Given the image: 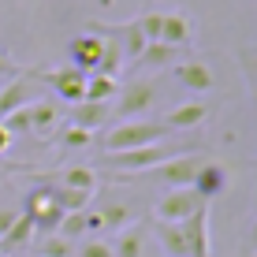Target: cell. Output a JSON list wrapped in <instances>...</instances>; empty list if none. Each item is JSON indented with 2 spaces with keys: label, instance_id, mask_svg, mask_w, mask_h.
Listing matches in <instances>:
<instances>
[{
  "label": "cell",
  "instance_id": "obj_23",
  "mask_svg": "<svg viewBox=\"0 0 257 257\" xmlns=\"http://www.w3.org/2000/svg\"><path fill=\"white\" fill-rule=\"evenodd\" d=\"M56 187H71V190H86V194H93L97 190V168L90 164H71L60 172V183Z\"/></svg>",
  "mask_w": 257,
  "mask_h": 257
},
{
  "label": "cell",
  "instance_id": "obj_17",
  "mask_svg": "<svg viewBox=\"0 0 257 257\" xmlns=\"http://www.w3.org/2000/svg\"><path fill=\"white\" fill-rule=\"evenodd\" d=\"M26 119H30V135H52V131L60 127V108H56V101H34V104H26Z\"/></svg>",
  "mask_w": 257,
  "mask_h": 257
},
{
  "label": "cell",
  "instance_id": "obj_25",
  "mask_svg": "<svg viewBox=\"0 0 257 257\" xmlns=\"http://www.w3.org/2000/svg\"><path fill=\"white\" fill-rule=\"evenodd\" d=\"M38 257H75V242H71V238H64V235H45L38 242V250H34Z\"/></svg>",
  "mask_w": 257,
  "mask_h": 257
},
{
  "label": "cell",
  "instance_id": "obj_37",
  "mask_svg": "<svg viewBox=\"0 0 257 257\" xmlns=\"http://www.w3.org/2000/svg\"><path fill=\"white\" fill-rule=\"evenodd\" d=\"M34 257H38V253H34Z\"/></svg>",
  "mask_w": 257,
  "mask_h": 257
},
{
  "label": "cell",
  "instance_id": "obj_30",
  "mask_svg": "<svg viewBox=\"0 0 257 257\" xmlns=\"http://www.w3.org/2000/svg\"><path fill=\"white\" fill-rule=\"evenodd\" d=\"M60 146L64 149H78V146H93V135L90 131H78V127H64V135H60Z\"/></svg>",
  "mask_w": 257,
  "mask_h": 257
},
{
  "label": "cell",
  "instance_id": "obj_16",
  "mask_svg": "<svg viewBox=\"0 0 257 257\" xmlns=\"http://www.w3.org/2000/svg\"><path fill=\"white\" fill-rule=\"evenodd\" d=\"M112 116V104H97V101H78L71 104V127L78 131H90V135H97V131L104 127V119Z\"/></svg>",
  "mask_w": 257,
  "mask_h": 257
},
{
  "label": "cell",
  "instance_id": "obj_31",
  "mask_svg": "<svg viewBox=\"0 0 257 257\" xmlns=\"http://www.w3.org/2000/svg\"><path fill=\"white\" fill-rule=\"evenodd\" d=\"M238 64H242L246 78H250V90L257 93V49H246V52H238Z\"/></svg>",
  "mask_w": 257,
  "mask_h": 257
},
{
  "label": "cell",
  "instance_id": "obj_5",
  "mask_svg": "<svg viewBox=\"0 0 257 257\" xmlns=\"http://www.w3.org/2000/svg\"><path fill=\"white\" fill-rule=\"evenodd\" d=\"M198 209H205V201L194 194V187H168L161 194V201H157L153 216L164 220V224H183V220H190Z\"/></svg>",
  "mask_w": 257,
  "mask_h": 257
},
{
  "label": "cell",
  "instance_id": "obj_14",
  "mask_svg": "<svg viewBox=\"0 0 257 257\" xmlns=\"http://www.w3.org/2000/svg\"><path fill=\"white\" fill-rule=\"evenodd\" d=\"M161 41H164V45H175V49H190V41H194V19L187 12H164V19H161Z\"/></svg>",
  "mask_w": 257,
  "mask_h": 257
},
{
  "label": "cell",
  "instance_id": "obj_4",
  "mask_svg": "<svg viewBox=\"0 0 257 257\" xmlns=\"http://www.w3.org/2000/svg\"><path fill=\"white\" fill-rule=\"evenodd\" d=\"M116 101V119H142V116H149L153 112V104H157V86L153 82H146V78H131V82H123L119 86V93L112 97Z\"/></svg>",
  "mask_w": 257,
  "mask_h": 257
},
{
  "label": "cell",
  "instance_id": "obj_18",
  "mask_svg": "<svg viewBox=\"0 0 257 257\" xmlns=\"http://www.w3.org/2000/svg\"><path fill=\"white\" fill-rule=\"evenodd\" d=\"M153 235H157V246H161L164 257H187V231H183V224H164V220H157Z\"/></svg>",
  "mask_w": 257,
  "mask_h": 257
},
{
  "label": "cell",
  "instance_id": "obj_27",
  "mask_svg": "<svg viewBox=\"0 0 257 257\" xmlns=\"http://www.w3.org/2000/svg\"><path fill=\"white\" fill-rule=\"evenodd\" d=\"M56 235H64V238H90L86 235V209L82 212H64V220H60V227H56Z\"/></svg>",
  "mask_w": 257,
  "mask_h": 257
},
{
  "label": "cell",
  "instance_id": "obj_28",
  "mask_svg": "<svg viewBox=\"0 0 257 257\" xmlns=\"http://www.w3.org/2000/svg\"><path fill=\"white\" fill-rule=\"evenodd\" d=\"M75 257H112V242H108V238H101V235H93V238H78Z\"/></svg>",
  "mask_w": 257,
  "mask_h": 257
},
{
  "label": "cell",
  "instance_id": "obj_33",
  "mask_svg": "<svg viewBox=\"0 0 257 257\" xmlns=\"http://www.w3.org/2000/svg\"><path fill=\"white\" fill-rule=\"evenodd\" d=\"M15 220H19V209H0V238L8 235V227H12Z\"/></svg>",
  "mask_w": 257,
  "mask_h": 257
},
{
  "label": "cell",
  "instance_id": "obj_29",
  "mask_svg": "<svg viewBox=\"0 0 257 257\" xmlns=\"http://www.w3.org/2000/svg\"><path fill=\"white\" fill-rule=\"evenodd\" d=\"M161 19H164V12H142L135 19L146 41H161Z\"/></svg>",
  "mask_w": 257,
  "mask_h": 257
},
{
  "label": "cell",
  "instance_id": "obj_10",
  "mask_svg": "<svg viewBox=\"0 0 257 257\" xmlns=\"http://www.w3.org/2000/svg\"><path fill=\"white\" fill-rule=\"evenodd\" d=\"M227 179H231V175H227V168L220 164V161H205V164L198 168V175H194L190 187H194V194L209 205V201H216L220 194L227 190Z\"/></svg>",
  "mask_w": 257,
  "mask_h": 257
},
{
  "label": "cell",
  "instance_id": "obj_32",
  "mask_svg": "<svg viewBox=\"0 0 257 257\" xmlns=\"http://www.w3.org/2000/svg\"><path fill=\"white\" fill-rule=\"evenodd\" d=\"M15 75H19V67L12 64L8 52H0V82H8V78H15Z\"/></svg>",
  "mask_w": 257,
  "mask_h": 257
},
{
  "label": "cell",
  "instance_id": "obj_20",
  "mask_svg": "<svg viewBox=\"0 0 257 257\" xmlns=\"http://www.w3.org/2000/svg\"><path fill=\"white\" fill-rule=\"evenodd\" d=\"M119 93V82L112 75H101V71H93V75H86V93L82 101H97V104H112V97Z\"/></svg>",
  "mask_w": 257,
  "mask_h": 257
},
{
  "label": "cell",
  "instance_id": "obj_24",
  "mask_svg": "<svg viewBox=\"0 0 257 257\" xmlns=\"http://www.w3.org/2000/svg\"><path fill=\"white\" fill-rule=\"evenodd\" d=\"M34 235H38V231H34V224H30V220H26L23 212H19V220H15V224L8 227V235L0 238V250H8V253H12V250H23V246L30 242Z\"/></svg>",
  "mask_w": 257,
  "mask_h": 257
},
{
  "label": "cell",
  "instance_id": "obj_15",
  "mask_svg": "<svg viewBox=\"0 0 257 257\" xmlns=\"http://www.w3.org/2000/svg\"><path fill=\"white\" fill-rule=\"evenodd\" d=\"M146 246H149L146 224H127L123 231L112 235V257H146Z\"/></svg>",
  "mask_w": 257,
  "mask_h": 257
},
{
  "label": "cell",
  "instance_id": "obj_34",
  "mask_svg": "<svg viewBox=\"0 0 257 257\" xmlns=\"http://www.w3.org/2000/svg\"><path fill=\"white\" fill-rule=\"evenodd\" d=\"M257 253V216H253V224H250V242H246V257Z\"/></svg>",
  "mask_w": 257,
  "mask_h": 257
},
{
  "label": "cell",
  "instance_id": "obj_3",
  "mask_svg": "<svg viewBox=\"0 0 257 257\" xmlns=\"http://www.w3.org/2000/svg\"><path fill=\"white\" fill-rule=\"evenodd\" d=\"M19 212L34 224V231H38V235H52L60 227V220H64V209H60V201H56V187H52V183L34 187L23 198V209Z\"/></svg>",
  "mask_w": 257,
  "mask_h": 257
},
{
  "label": "cell",
  "instance_id": "obj_12",
  "mask_svg": "<svg viewBox=\"0 0 257 257\" xmlns=\"http://www.w3.org/2000/svg\"><path fill=\"white\" fill-rule=\"evenodd\" d=\"M67 60H71V67H78L82 75H93L97 64H101V38H97L93 30H86V34H78V38H71Z\"/></svg>",
  "mask_w": 257,
  "mask_h": 257
},
{
  "label": "cell",
  "instance_id": "obj_7",
  "mask_svg": "<svg viewBox=\"0 0 257 257\" xmlns=\"http://www.w3.org/2000/svg\"><path fill=\"white\" fill-rule=\"evenodd\" d=\"M34 101H38V78H34V71H19L15 78H8L0 86V123Z\"/></svg>",
  "mask_w": 257,
  "mask_h": 257
},
{
  "label": "cell",
  "instance_id": "obj_26",
  "mask_svg": "<svg viewBox=\"0 0 257 257\" xmlns=\"http://www.w3.org/2000/svg\"><path fill=\"white\" fill-rule=\"evenodd\" d=\"M56 201H60V209H64V212H82V209H90L93 194L71 190V187H56Z\"/></svg>",
  "mask_w": 257,
  "mask_h": 257
},
{
  "label": "cell",
  "instance_id": "obj_8",
  "mask_svg": "<svg viewBox=\"0 0 257 257\" xmlns=\"http://www.w3.org/2000/svg\"><path fill=\"white\" fill-rule=\"evenodd\" d=\"M205 161H209L205 153H175L172 161H164L161 168H153L149 175H153L157 183H164V187H190L194 175H198V168Z\"/></svg>",
  "mask_w": 257,
  "mask_h": 257
},
{
  "label": "cell",
  "instance_id": "obj_35",
  "mask_svg": "<svg viewBox=\"0 0 257 257\" xmlns=\"http://www.w3.org/2000/svg\"><path fill=\"white\" fill-rule=\"evenodd\" d=\"M8 146H12V135H8L4 123H0V153H8Z\"/></svg>",
  "mask_w": 257,
  "mask_h": 257
},
{
  "label": "cell",
  "instance_id": "obj_2",
  "mask_svg": "<svg viewBox=\"0 0 257 257\" xmlns=\"http://www.w3.org/2000/svg\"><path fill=\"white\" fill-rule=\"evenodd\" d=\"M183 149L168 146V142H157V146H142V149H123V153H101V161L119 175H149L153 168H161L164 161H172Z\"/></svg>",
  "mask_w": 257,
  "mask_h": 257
},
{
  "label": "cell",
  "instance_id": "obj_22",
  "mask_svg": "<svg viewBox=\"0 0 257 257\" xmlns=\"http://www.w3.org/2000/svg\"><path fill=\"white\" fill-rule=\"evenodd\" d=\"M97 212H101V231H104V235H116V231H123L127 224H135V212H131L127 201H108V205L97 209Z\"/></svg>",
  "mask_w": 257,
  "mask_h": 257
},
{
  "label": "cell",
  "instance_id": "obj_6",
  "mask_svg": "<svg viewBox=\"0 0 257 257\" xmlns=\"http://www.w3.org/2000/svg\"><path fill=\"white\" fill-rule=\"evenodd\" d=\"M34 78L38 82H45L52 97L56 101H64V104H78L82 101V93H86V75L78 67H52V71H34Z\"/></svg>",
  "mask_w": 257,
  "mask_h": 257
},
{
  "label": "cell",
  "instance_id": "obj_1",
  "mask_svg": "<svg viewBox=\"0 0 257 257\" xmlns=\"http://www.w3.org/2000/svg\"><path fill=\"white\" fill-rule=\"evenodd\" d=\"M172 131L164 127L161 119H123L119 127H112L104 135V153H123V149H142V146H157V142H168Z\"/></svg>",
  "mask_w": 257,
  "mask_h": 257
},
{
  "label": "cell",
  "instance_id": "obj_36",
  "mask_svg": "<svg viewBox=\"0 0 257 257\" xmlns=\"http://www.w3.org/2000/svg\"><path fill=\"white\" fill-rule=\"evenodd\" d=\"M0 172H34V168H19V164H0Z\"/></svg>",
  "mask_w": 257,
  "mask_h": 257
},
{
  "label": "cell",
  "instance_id": "obj_19",
  "mask_svg": "<svg viewBox=\"0 0 257 257\" xmlns=\"http://www.w3.org/2000/svg\"><path fill=\"white\" fill-rule=\"evenodd\" d=\"M116 38H119V49H123V60L127 64H138V56H142V49L149 45L146 38H142V30H138V23L131 19V23H116Z\"/></svg>",
  "mask_w": 257,
  "mask_h": 257
},
{
  "label": "cell",
  "instance_id": "obj_21",
  "mask_svg": "<svg viewBox=\"0 0 257 257\" xmlns=\"http://www.w3.org/2000/svg\"><path fill=\"white\" fill-rule=\"evenodd\" d=\"M179 56H183V49H175V45H164V41H149V45L142 49L138 64H142V67H153V71H161V67H172Z\"/></svg>",
  "mask_w": 257,
  "mask_h": 257
},
{
  "label": "cell",
  "instance_id": "obj_11",
  "mask_svg": "<svg viewBox=\"0 0 257 257\" xmlns=\"http://www.w3.org/2000/svg\"><path fill=\"white\" fill-rule=\"evenodd\" d=\"M209 116H212L209 101H183V104H175V108H168L161 123L175 135V131H194V127H201Z\"/></svg>",
  "mask_w": 257,
  "mask_h": 257
},
{
  "label": "cell",
  "instance_id": "obj_13",
  "mask_svg": "<svg viewBox=\"0 0 257 257\" xmlns=\"http://www.w3.org/2000/svg\"><path fill=\"white\" fill-rule=\"evenodd\" d=\"M187 231V257H212V242H209V209H198L190 220H183Z\"/></svg>",
  "mask_w": 257,
  "mask_h": 257
},
{
  "label": "cell",
  "instance_id": "obj_9",
  "mask_svg": "<svg viewBox=\"0 0 257 257\" xmlns=\"http://www.w3.org/2000/svg\"><path fill=\"white\" fill-rule=\"evenodd\" d=\"M172 75H175V82H179L183 90H190L198 97L216 90V75H212V67L205 60H179V64H172Z\"/></svg>",
  "mask_w": 257,
  "mask_h": 257
}]
</instances>
